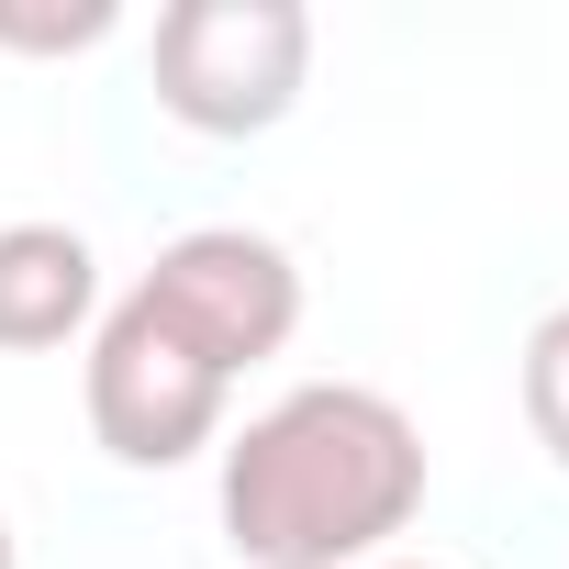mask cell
I'll list each match as a JSON object with an SVG mask.
<instances>
[{
  "label": "cell",
  "mask_w": 569,
  "mask_h": 569,
  "mask_svg": "<svg viewBox=\"0 0 569 569\" xmlns=\"http://www.w3.org/2000/svg\"><path fill=\"white\" fill-rule=\"evenodd\" d=\"M212 502L246 569H369L425 513V436L369 380H302L223 436Z\"/></svg>",
  "instance_id": "1"
},
{
  "label": "cell",
  "mask_w": 569,
  "mask_h": 569,
  "mask_svg": "<svg viewBox=\"0 0 569 569\" xmlns=\"http://www.w3.org/2000/svg\"><path fill=\"white\" fill-rule=\"evenodd\" d=\"M112 23H123L112 0H0V46H12V57H79Z\"/></svg>",
  "instance_id": "7"
},
{
  "label": "cell",
  "mask_w": 569,
  "mask_h": 569,
  "mask_svg": "<svg viewBox=\"0 0 569 569\" xmlns=\"http://www.w3.org/2000/svg\"><path fill=\"white\" fill-rule=\"evenodd\" d=\"M101 325V257L79 223H0V358H46Z\"/></svg>",
  "instance_id": "5"
},
{
  "label": "cell",
  "mask_w": 569,
  "mask_h": 569,
  "mask_svg": "<svg viewBox=\"0 0 569 569\" xmlns=\"http://www.w3.org/2000/svg\"><path fill=\"white\" fill-rule=\"evenodd\" d=\"M0 569H23V547H12V525H0Z\"/></svg>",
  "instance_id": "8"
},
{
  "label": "cell",
  "mask_w": 569,
  "mask_h": 569,
  "mask_svg": "<svg viewBox=\"0 0 569 569\" xmlns=\"http://www.w3.org/2000/svg\"><path fill=\"white\" fill-rule=\"evenodd\" d=\"M134 291H146L223 380H246L257 358H279V347L302 336V268H291V246L257 234V223H201V234L157 246V268L134 279Z\"/></svg>",
  "instance_id": "4"
},
{
  "label": "cell",
  "mask_w": 569,
  "mask_h": 569,
  "mask_svg": "<svg viewBox=\"0 0 569 569\" xmlns=\"http://www.w3.org/2000/svg\"><path fill=\"white\" fill-rule=\"evenodd\" d=\"M157 112L246 146L268 123H291L302 79H313V12L302 0H168L157 12Z\"/></svg>",
  "instance_id": "2"
},
{
  "label": "cell",
  "mask_w": 569,
  "mask_h": 569,
  "mask_svg": "<svg viewBox=\"0 0 569 569\" xmlns=\"http://www.w3.org/2000/svg\"><path fill=\"white\" fill-rule=\"evenodd\" d=\"M369 569H436V558H369Z\"/></svg>",
  "instance_id": "9"
},
{
  "label": "cell",
  "mask_w": 569,
  "mask_h": 569,
  "mask_svg": "<svg viewBox=\"0 0 569 569\" xmlns=\"http://www.w3.org/2000/svg\"><path fill=\"white\" fill-rule=\"evenodd\" d=\"M525 436L547 447V469H569V302L525 336Z\"/></svg>",
  "instance_id": "6"
},
{
  "label": "cell",
  "mask_w": 569,
  "mask_h": 569,
  "mask_svg": "<svg viewBox=\"0 0 569 569\" xmlns=\"http://www.w3.org/2000/svg\"><path fill=\"white\" fill-rule=\"evenodd\" d=\"M79 402H90V436L112 469H190L201 447H223V402L234 380L146 302L123 291L101 325H90V369H79Z\"/></svg>",
  "instance_id": "3"
}]
</instances>
